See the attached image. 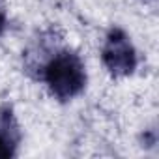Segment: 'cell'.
I'll return each mask as SVG.
<instances>
[{
    "instance_id": "1",
    "label": "cell",
    "mask_w": 159,
    "mask_h": 159,
    "mask_svg": "<svg viewBox=\"0 0 159 159\" xmlns=\"http://www.w3.org/2000/svg\"><path fill=\"white\" fill-rule=\"evenodd\" d=\"M43 81L60 101L77 98L86 86V69L81 56L69 49L56 51L43 66Z\"/></svg>"
},
{
    "instance_id": "2",
    "label": "cell",
    "mask_w": 159,
    "mask_h": 159,
    "mask_svg": "<svg viewBox=\"0 0 159 159\" xmlns=\"http://www.w3.org/2000/svg\"><path fill=\"white\" fill-rule=\"evenodd\" d=\"M101 58H103V64L109 69V73L114 77H127L137 67L135 47H133L129 36L120 28H112L109 32L103 51H101Z\"/></svg>"
},
{
    "instance_id": "3",
    "label": "cell",
    "mask_w": 159,
    "mask_h": 159,
    "mask_svg": "<svg viewBox=\"0 0 159 159\" xmlns=\"http://www.w3.org/2000/svg\"><path fill=\"white\" fill-rule=\"evenodd\" d=\"M21 142V129L10 105L0 109V159H10L17 153Z\"/></svg>"
},
{
    "instance_id": "4",
    "label": "cell",
    "mask_w": 159,
    "mask_h": 159,
    "mask_svg": "<svg viewBox=\"0 0 159 159\" xmlns=\"http://www.w3.org/2000/svg\"><path fill=\"white\" fill-rule=\"evenodd\" d=\"M6 23H8L6 10H4V6H2V4H0V36H2V32L6 30Z\"/></svg>"
}]
</instances>
